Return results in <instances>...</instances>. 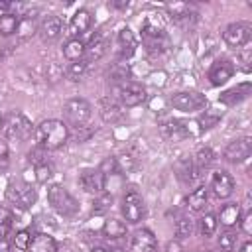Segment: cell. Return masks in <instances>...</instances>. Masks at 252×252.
I'll use <instances>...</instances> for the list:
<instances>
[{
  "instance_id": "cell-1",
  "label": "cell",
  "mask_w": 252,
  "mask_h": 252,
  "mask_svg": "<svg viewBox=\"0 0 252 252\" xmlns=\"http://www.w3.org/2000/svg\"><path fill=\"white\" fill-rule=\"evenodd\" d=\"M33 138H35L37 146H41L47 152H53V150L63 148L69 142V128L63 120L47 118L35 126Z\"/></svg>"
},
{
  "instance_id": "cell-2",
  "label": "cell",
  "mask_w": 252,
  "mask_h": 252,
  "mask_svg": "<svg viewBox=\"0 0 252 252\" xmlns=\"http://www.w3.org/2000/svg\"><path fill=\"white\" fill-rule=\"evenodd\" d=\"M35 126L32 124V120L18 110H12L4 122H2V134L6 140H16V142H26L33 136Z\"/></svg>"
},
{
  "instance_id": "cell-3",
  "label": "cell",
  "mask_w": 252,
  "mask_h": 252,
  "mask_svg": "<svg viewBox=\"0 0 252 252\" xmlns=\"http://www.w3.org/2000/svg\"><path fill=\"white\" fill-rule=\"evenodd\" d=\"M47 201L51 209L61 217H75L79 211V203L61 183H51L47 187Z\"/></svg>"
},
{
  "instance_id": "cell-4",
  "label": "cell",
  "mask_w": 252,
  "mask_h": 252,
  "mask_svg": "<svg viewBox=\"0 0 252 252\" xmlns=\"http://www.w3.org/2000/svg\"><path fill=\"white\" fill-rule=\"evenodd\" d=\"M120 213H122V219L126 220V224H138L146 217V203L134 187L124 191V195L120 199Z\"/></svg>"
},
{
  "instance_id": "cell-5",
  "label": "cell",
  "mask_w": 252,
  "mask_h": 252,
  "mask_svg": "<svg viewBox=\"0 0 252 252\" xmlns=\"http://www.w3.org/2000/svg\"><path fill=\"white\" fill-rule=\"evenodd\" d=\"M114 96L118 98L122 108H134V106H140L142 102H146L148 93H146V87L142 83L124 81V83H118L114 87Z\"/></svg>"
},
{
  "instance_id": "cell-6",
  "label": "cell",
  "mask_w": 252,
  "mask_h": 252,
  "mask_svg": "<svg viewBox=\"0 0 252 252\" xmlns=\"http://www.w3.org/2000/svg\"><path fill=\"white\" fill-rule=\"evenodd\" d=\"M63 114L71 126L79 128V126H85L89 122V118L93 114V106L89 100H85L81 96H73L63 104Z\"/></svg>"
},
{
  "instance_id": "cell-7",
  "label": "cell",
  "mask_w": 252,
  "mask_h": 252,
  "mask_svg": "<svg viewBox=\"0 0 252 252\" xmlns=\"http://www.w3.org/2000/svg\"><path fill=\"white\" fill-rule=\"evenodd\" d=\"M169 104L179 112L191 114L207 106V96L199 91H179L169 98Z\"/></svg>"
},
{
  "instance_id": "cell-8",
  "label": "cell",
  "mask_w": 252,
  "mask_h": 252,
  "mask_svg": "<svg viewBox=\"0 0 252 252\" xmlns=\"http://www.w3.org/2000/svg\"><path fill=\"white\" fill-rule=\"evenodd\" d=\"M250 154H252V138L242 136L226 144V148L222 150V159L228 163H242L250 158Z\"/></svg>"
},
{
  "instance_id": "cell-9",
  "label": "cell",
  "mask_w": 252,
  "mask_h": 252,
  "mask_svg": "<svg viewBox=\"0 0 252 252\" xmlns=\"http://www.w3.org/2000/svg\"><path fill=\"white\" fill-rule=\"evenodd\" d=\"M252 37V26L248 22H232L224 28L222 39L228 47H242Z\"/></svg>"
},
{
  "instance_id": "cell-10",
  "label": "cell",
  "mask_w": 252,
  "mask_h": 252,
  "mask_svg": "<svg viewBox=\"0 0 252 252\" xmlns=\"http://www.w3.org/2000/svg\"><path fill=\"white\" fill-rule=\"evenodd\" d=\"M4 195H6V199H8L10 203H14V205H18V207H22V209H30V207L37 201V191H35V189H32L30 185L20 187V185H16L14 181L8 183Z\"/></svg>"
},
{
  "instance_id": "cell-11",
  "label": "cell",
  "mask_w": 252,
  "mask_h": 252,
  "mask_svg": "<svg viewBox=\"0 0 252 252\" xmlns=\"http://www.w3.org/2000/svg\"><path fill=\"white\" fill-rule=\"evenodd\" d=\"M79 183L91 195H98L106 191V177L98 171V167H85L79 173Z\"/></svg>"
},
{
  "instance_id": "cell-12",
  "label": "cell",
  "mask_w": 252,
  "mask_h": 252,
  "mask_svg": "<svg viewBox=\"0 0 252 252\" xmlns=\"http://www.w3.org/2000/svg\"><path fill=\"white\" fill-rule=\"evenodd\" d=\"M191 122L187 120H179V118H167L159 124V130L161 134L171 140V142H179V140H185L187 136H191V130H189Z\"/></svg>"
},
{
  "instance_id": "cell-13",
  "label": "cell",
  "mask_w": 252,
  "mask_h": 252,
  "mask_svg": "<svg viewBox=\"0 0 252 252\" xmlns=\"http://www.w3.org/2000/svg\"><path fill=\"white\" fill-rule=\"evenodd\" d=\"M232 75H234L232 61H228V59H217L211 65V69H209V83L213 87H222V85H226L232 79Z\"/></svg>"
},
{
  "instance_id": "cell-14",
  "label": "cell",
  "mask_w": 252,
  "mask_h": 252,
  "mask_svg": "<svg viewBox=\"0 0 252 252\" xmlns=\"http://www.w3.org/2000/svg\"><path fill=\"white\" fill-rule=\"evenodd\" d=\"M211 189L219 199H228L234 193V177L226 169H217L211 177Z\"/></svg>"
},
{
  "instance_id": "cell-15",
  "label": "cell",
  "mask_w": 252,
  "mask_h": 252,
  "mask_svg": "<svg viewBox=\"0 0 252 252\" xmlns=\"http://www.w3.org/2000/svg\"><path fill=\"white\" fill-rule=\"evenodd\" d=\"M130 252H158V238L150 228H138L130 238Z\"/></svg>"
},
{
  "instance_id": "cell-16",
  "label": "cell",
  "mask_w": 252,
  "mask_h": 252,
  "mask_svg": "<svg viewBox=\"0 0 252 252\" xmlns=\"http://www.w3.org/2000/svg\"><path fill=\"white\" fill-rule=\"evenodd\" d=\"M250 91H252V83L250 81L238 83L236 87H230L224 93H220L219 94V102L224 104V106H236V104H240L242 100H246L250 96Z\"/></svg>"
},
{
  "instance_id": "cell-17",
  "label": "cell",
  "mask_w": 252,
  "mask_h": 252,
  "mask_svg": "<svg viewBox=\"0 0 252 252\" xmlns=\"http://www.w3.org/2000/svg\"><path fill=\"white\" fill-rule=\"evenodd\" d=\"M61 30H63L61 18L55 16V14H49V16H45V18L39 22L37 33L41 35V39H43L45 43H49V41H55V39L61 35Z\"/></svg>"
},
{
  "instance_id": "cell-18",
  "label": "cell",
  "mask_w": 252,
  "mask_h": 252,
  "mask_svg": "<svg viewBox=\"0 0 252 252\" xmlns=\"http://www.w3.org/2000/svg\"><path fill=\"white\" fill-rule=\"evenodd\" d=\"M93 26V16L87 8H79L73 16H71V22H69V30H71V35L73 37H81L83 33H87Z\"/></svg>"
},
{
  "instance_id": "cell-19",
  "label": "cell",
  "mask_w": 252,
  "mask_h": 252,
  "mask_svg": "<svg viewBox=\"0 0 252 252\" xmlns=\"http://www.w3.org/2000/svg\"><path fill=\"white\" fill-rule=\"evenodd\" d=\"M116 41H118V55L122 59H128L136 53V47H138V39L134 35V32L130 28H120L118 33H116Z\"/></svg>"
},
{
  "instance_id": "cell-20",
  "label": "cell",
  "mask_w": 252,
  "mask_h": 252,
  "mask_svg": "<svg viewBox=\"0 0 252 252\" xmlns=\"http://www.w3.org/2000/svg\"><path fill=\"white\" fill-rule=\"evenodd\" d=\"M106 47H108V41L104 39L102 33H96L89 43H85V61L87 63H93V61H98L104 53H106Z\"/></svg>"
},
{
  "instance_id": "cell-21",
  "label": "cell",
  "mask_w": 252,
  "mask_h": 252,
  "mask_svg": "<svg viewBox=\"0 0 252 252\" xmlns=\"http://www.w3.org/2000/svg\"><path fill=\"white\" fill-rule=\"evenodd\" d=\"M240 217H242L240 205H236V203H224V205L220 207L219 215H217V220H219L224 228H232V226L238 224Z\"/></svg>"
},
{
  "instance_id": "cell-22",
  "label": "cell",
  "mask_w": 252,
  "mask_h": 252,
  "mask_svg": "<svg viewBox=\"0 0 252 252\" xmlns=\"http://www.w3.org/2000/svg\"><path fill=\"white\" fill-rule=\"evenodd\" d=\"M185 203H187V209H189L191 213H201V211H205V207L209 205V187L199 185L197 189H193V191L187 195Z\"/></svg>"
},
{
  "instance_id": "cell-23",
  "label": "cell",
  "mask_w": 252,
  "mask_h": 252,
  "mask_svg": "<svg viewBox=\"0 0 252 252\" xmlns=\"http://www.w3.org/2000/svg\"><path fill=\"white\" fill-rule=\"evenodd\" d=\"M28 252H57V242L47 232H37L32 236Z\"/></svg>"
},
{
  "instance_id": "cell-24",
  "label": "cell",
  "mask_w": 252,
  "mask_h": 252,
  "mask_svg": "<svg viewBox=\"0 0 252 252\" xmlns=\"http://www.w3.org/2000/svg\"><path fill=\"white\" fill-rule=\"evenodd\" d=\"M222 118V110L220 108H215V106H205L203 112L199 114L197 118V124H199V132H205V130H211L215 128Z\"/></svg>"
},
{
  "instance_id": "cell-25",
  "label": "cell",
  "mask_w": 252,
  "mask_h": 252,
  "mask_svg": "<svg viewBox=\"0 0 252 252\" xmlns=\"http://www.w3.org/2000/svg\"><path fill=\"white\" fill-rule=\"evenodd\" d=\"M102 234L108 238V240H118V238H124L128 234V224L120 219H108L104 220L102 224Z\"/></svg>"
},
{
  "instance_id": "cell-26",
  "label": "cell",
  "mask_w": 252,
  "mask_h": 252,
  "mask_svg": "<svg viewBox=\"0 0 252 252\" xmlns=\"http://www.w3.org/2000/svg\"><path fill=\"white\" fill-rule=\"evenodd\" d=\"M37 30H39V24H37V20H35V18H30V16H22V18L18 20L16 37H18L20 41H26V39L33 37V35L37 33Z\"/></svg>"
},
{
  "instance_id": "cell-27",
  "label": "cell",
  "mask_w": 252,
  "mask_h": 252,
  "mask_svg": "<svg viewBox=\"0 0 252 252\" xmlns=\"http://www.w3.org/2000/svg\"><path fill=\"white\" fill-rule=\"evenodd\" d=\"M63 57L67 61H79L85 57V41L81 37H71L63 45Z\"/></svg>"
},
{
  "instance_id": "cell-28",
  "label": "cell",
  "mask_w": 252,
  "mask_h": 252,
  "mask_svg": "<svg viewBox=\"0 0 252 252\" xmlns=\"http://www.w3.org/2000/svg\"><path fill=\"white\" fill-rule=\"evenodd\" d=\"M122 114H124V110H122V106L118 104V102H114V100H102V106H100V118L104 120V122H108V124H114V122H118L120 118H122Z\"/></svg>"
},
{
  "instance_id": "cell-29",
  "label": "cell",
  "mask_w": 252,
  "mask_h": 252,
  "mask_svg": "<svg viewBox=\"0 0 252 252\" xmlns=\"http://www.w3.org/2000/svg\"><path fill=\"white\" fill-rule=\"evenodd\" d=\"M173 230H175V240H185V238L193 236V232H195V220L191 217H179L175 220Z\"/></svg>"
},
{
  "instance_id": "cell-30",
  "label": "cell",
  "mask_w": 252,
  "mask_h": 252,
  "mask_svg": "<svg viewBox=\"0 0 252 252\" xmlns=\"http://www.w3.org/2000/svg\"><path fill=\"white\" fill-rule=\"evenodd\" d=\"M87 69H89V63H87L85 59L71 61V63L67 65V69H65V77H67L69 81H73V83H79V81H83V79H85Z\"/></svg>"
},
{
  "instance_id": "cell-31",
  "label": "cell",
  "mask_w": 252,
  "mask_h": 252,
  "mask_svg": "<svg viewBox=\"0 0 252 252\" xmlns=\"http://www.w3.org/2000/svg\"><path fill=\"white\" fill-rule=\"evenodd\" d=\"M215 159H217L215 152L209 146H205V148H199L197 150V154L193 158V165H195V169H209L215 163Z\"/></svg>"
},
{
  "instance_id": "cell-32",
  "label": "cell",
  "mask_w": 252,
  "mask_h": 252,
  "mask_svg": "<svg viewBox=\"0 0 252 252\" xmlns=\"http://www.w3.org/2000/svg\"><path fill=\"white\" fill-rule=\"evenodd\" d=\"M18 20H20V16L14 14V12L0 14V35L2 37L14 35L16 33V28H18Z\"/></svg>"
},
{
  "instance_id": "cell-33",
  "label": "cell",
  "mask_w": 252,
  "mask_h": 252,
  "mask_svg": "<svg viewBox=\"0 0 252 252\" xmlns=\"http://www.w3.org/2000/svg\"><path fill=\"white\" fill-rule=\"evenodd\" d=\"M175 171H177V177L183 181V183H191L195 179V165H193V159L189 158H183L175 163Z\"/></svg>"
},
{
  "instance_id": "cell-34",
  "label": "cell",
  "mask_w": 252,
  "mask_h": 252,
  "mask_svg": "<svg viewBox=\"0 0 252 252\" xmlns=\"http://www.w3.org/2000/svg\"><path fill=\"white\" fill-rule=\"evenodd\" d=\"M112 203H114V195L110 191H102V193L96 195V199L93 203V213L94 215H104V213L110 211Z\"/></svg>"
},
{
  "instance_id": "cell-35",
  "label": "cell",
  "mask_w": 252,
  "mask_h": 252,
  "mask_svg": "<svg viewBox=\"0 0 252 252\" xmlns=\"http://www.w3.org/2000/svg\"><path fill=\"white\" fill-rule=\"evenodd\" d=\"M217 226H219V220H217V215H213V213H205V215L199 219V232H201V236H205V238L213 236V234L217 232Z\"/></svg>"
},
{
  "instance_id": "cell-36",
  "label": "cell",
  "mask_w": 252,
  "mask_h": 252,
  "mask_svg": "<svg viewBox=\"0 0 252 252\" xmlns=\"http://www.w3.org/2000/svg\"><path fill=\"white\" fill-rule=\"evenodd\" d=\"M98 171L108 179V177H112V175H122V167H120V163H118V159L116 158H112V156H106L100 163H98Z\"/></svg>"
},
{
  "instance_id": "cell-37",
  "label": "cell",
  "mask_w": 252,
  "mask_h": 252,
  "mask_svg": "<svg viewBox=\"0 0 252 252\" xmlns=\"http://www.w3.org/2000/svg\"><path fill=\"white\" fill-rule=\"evenodd\" d=\"M236 248V234L226 230L217 238V250L219 252H234Z\"/></svg>"
},
{
  "instance_id": "cell-38",
  "label": "cell",
  "mask_w": 252,
  "mask_h": 252,
  "mask_svg": "<svg viewBox=\"0 0 252 252\" xmlns=\"http://www.w3.org/2000/svg\"><path fill=\"white\" fill-rule=\"evenodd\" d=\"M30 242H32V232H30L28 228L18 230V232L14 234V238H12V246H14L16 250H20V252H28Z\"/></svg>"
},
{
  "instance_id": "cell-39",
  "label": "cell",
  "mask_w": 252,
  "mask_h": 252,
  "mask_svg": "<svg viewBox=\"0 0 252 252\" xmlns=\"http://www.w3.org/2000/svg\"><path fill=\"white\" fill-rule=\"evenodd\" d=\"M33 177H35V181L41 183V185L47 183V181L53 177V167H51V163L43 161V163L35 165V167H33Z\"/></svg>"
},
{
  "instance_id": "cell-40",
  "label": "cell",
  "mask_w": 252,
  "mask_h": 252,
  "mask_svg": "<svg viewBox=\"0 0 252 252\" xmlns=\"http://www.w3.org/2000/svg\"><path fill=\"white\" fill-rule=\"evenodd\" d=\"M59 79H63V69L57 61H49L45 65V81L49 83H57Z\"/></svg>"
},
{
  "instance_id": "cell-41",
  "label": "cell",
  "mask_w": 252,
  "mask_h": 252,
  "mask_svg": "<svg viewBox=\"0 0 252 252\" xmlns=\"http://www.w3.org/2000/svg\"><path fill=\"white\" fill-rule=\"evenodd\" d=\"M26 158H28V161L35 167V165H39V163H43V161H45V158H47V150H43L41 146H37V144H35V146L28 152V156H26Z\"/></svg>"
},
{
  "instance_id": "cell-42",
  "label": "cell",
  "mask_w": 252,
  "mask_h": 252,
  "mask_svg": "<svg viewBox=\"0 0 252 252\" xmlns=\"http://www.w3.org/2000/svg\"><path fill=\"white\" fill-rule=\"evenodd\" d=\"M238 226H240V230H242L244 234H252V211H246V213L240 217Z\"/></svg>"
},
{
  "instance_id": "cell-43",
  "label": "cell",
  "mask_w": 252,
  "mask_h": 252,
  "mask_svg": "<svg viewBox=\"0 0 252 252\" xmlns=\"http://www.w3.org/2000/svg\"><path fill=\"white\" fill-rule=\"evenodd\" d=\"M8 156H10V148L6 138H0V169L4 171L8 167Z\"/></svg>"
},
{
  "instance_id": "cell-44",
  "label": "cell",
  "mask_w": 252,
  "mask_h": 252,
  "mask_svg": "<svg viewBox=\"0 0 252 252\" xmlns=\"http://www.w3.org/2000/svg\"><path fill=\"white\" fill-rule=\"evenodd\" d=\"M150 83L152 85H158V87H165V83H167V73L165 71H154V73H150Z\"/></svg>"
},
{
  "instance_id": "cell-45",
  "label": "cell",
  "mask_w": 252,
  "mask_h": 252,
  "mask_svg": "<svg viewBox=\"0 0 252 252\" xmlns=\"http://www.w3.org/2000/svg\"><path fill=\"white\" fill-rule=\"evenodd\" d=\"M12 220H14V213L8 207H0V226L12 228Z\"/></svg>"
},
{
  "instance_id": "cell-46",
  "label": "cell",
  "mask_w": 252,
  "mask_h": 252,
  "mask_svg": "<svg viewBox=\"0 0 252 252\" xmlns=\"http://www.w3.org/2000/svg\"><path fill=\"white\" fill-rule=\"evenodd\" d=\"M73 136H75V140H77V142H87V140L93 136V130H91V128L87 130L85 126H79V128H77V132H75Z\"/></svg>"
},
{
  "instance_id": "cell-47",
  "label": "cell",
  "mask_w": 252,
  "mask_h": 252,
  "mask_svg": "<svg viewBox=\"0 0 252 252\" xmlns=\"http://www.w3.org/2000/svg\"><path fill=\"white\" fill-rule=\"evenodd\" d=\"M163 104H165V100H163V96L161 94H158V96H154L152 100H150V110H161L163 108Z\"/></svg>"
},
{
  "instance_id": "cell-48",
  "label": "cell",
  "mask_w": 252,
  "mask_h": 252,
  "mask_svg": "<svg viewBox=\"0 0 252 252\" xmlns=\"http://www.w3.org/2000/svg\"><path fill=\"white\" fill-rule=\"evenodd\" d=\"M165 252H185V250H183L181 240H169L165 244Z\"/></svg>"
},
{
  "instance_id": "cell-49",
  "label": "cell",
  "mask_w": 252,
  "mask_h": 252,
  "mask_svg": "<svg viewBox=\"0 0 252 252\" xmlns=\"http://www.w3.org/2000/svg\"><path fill=\"white\" fill-rule=\"evenodd\" d=\"M12 242L8 238H0V252H12Z\"/></svg>"
},
{
  "instance_id": "cell-50",
  "label": "cell",
  "mask_w": 252,
  "mask_h": 252,
  "mask_svg": "<svg viewBox=\"0 0 252 252\" xmlns=\"http://www.w3.org/2000/svg\"><path fill=\"white\" fill-rule=\"evenodd\" d=\"M10 8H12V2H8V0H0V14H6Z\"/></svg>"
},
{
  "instance_id": "cell-51",
  "label": "cell",
  "mask_w": 252,
  "mask_h": 252,
  "mask_svg": "<svg viewBox=\"0 0 252 252\" xmlns=\"http://www.w3.org/2000/svg\"><path fill=\"white\" fill-rule=\"evenodd\" d=\"M238 252H252V242H250V240L242 242V244H240V248H238Z\"/></svg>"
},
{
  "instance_id": "cell-52",
  "label": "cell",
  "mask_w": 252,
  "mask_h": 252,
  "mask_svg": "<svg viewBox=\"0 0 252 252\" xmlns=\"http://www.w3.org/2000/svg\"><path fill=\"white\" fill-rule=\"evenodd\" d=\"M128 4H130L128 0H126V2H120V0H114V2H112V8H128Z\"/></svg>"
},
{
  "instance_id": "cell-53",
  "label": "cell",
  "mask_w": 252,
  "mask_h": 252,
  "mask_svg": "<svg viewBox=\"0 0 252 252\" xmlns=\"http://www.w3.org/2000/svg\"><path fill=\"white\" fill-rule=\"evenodd\" d=\"M91 252H110V250H108V248H104V246H94Z\"/></svg>"
},
{
  "instance_id": "cell-54",
  "label": "cell",
  "mask_w": 252,
  "mask_h": 252,
  "mask_svg": "<svg viewBox=\"0 0 252 252\" xmlns=\"http://www.w3.org/2000/svg\"><path fill=\"white\" fill-rule=\"evenodd\" d=\"M2 122H4V116L0 114V130H2Z\"/></svg>"
},
{
  "instance_id": "cell-55",
  "label": "cell",
  "mask_w": 252,
  "mask_h": 252,
  "mask_svg": "<svg viewBox=\"0 0 252 252\" xmlns=\"http://www.w3.org/2000/svg\"><path fill=\"white\" fill-rule=\"evenodd\" d=\"M207 252H215V250H207Z\"/></svg>"
},
{
  "instance_id": "cell-56",
  "label": "cell",
  "mask_w": 252,
  "mask_h": 252,
  "mask_svg": "<svg viewBox=\"0 0 252 252\" xmlns=\"http://www.w3.org/2000/svg\"><path fill=\"white\" fill-rule=\"evenodd\" d=\"M193 252H195V250H193Z\"/></svg>"
}]
</instances>
